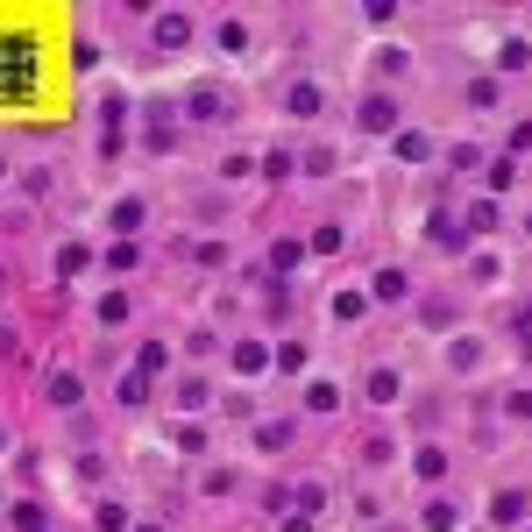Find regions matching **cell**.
I'll return each mask as SVG.
<instances>
[{"instance_id": "cell-1", "label": "cell", "mask_w": 532, "mask_h": 532, "mask_svg": "<svg viewBox=\"0 0 532 532\" xmlns=\"http://www.w3.org/2000/svg\"><path fill=\"white\" fill-rule=\"evenodd\" d=\"M405 291H412L405 270H376V298H384V306H391V298H405Z\"/></svg>"}, {"instance_id": "cell-2", "label": "cell", "mask_w": 532, "mask_h": 532, "mask_svg": "<svg viewBox=\"0 0 532 532\" xmlns=\"http://www.w3.org/2000/svg\"><path fill=\"white\" fill-rule=\"evenodd\" d=\"M369 398H376V405L398 398V376H391V369H376V376H369Z\"/></svg>"}]
</instances>
